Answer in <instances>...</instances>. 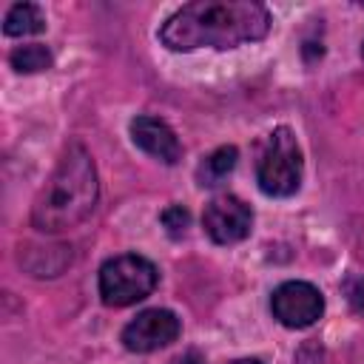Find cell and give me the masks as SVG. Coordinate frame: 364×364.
I'll return each instance as SVG.
<instances>
[{
    "label": "cell",
    "mask_w": 364,
    "mask_h": 364,
    "mask_svg": "<svg viewBox=\"0 0 364 364\" xmlns=\"http://www.w3.org/2000/svg\"><path fill=\"white\" fill-rule=\"evenodd\" d=\"M270 31V11L253 0H196L173 11L159 28V40L171 51L236 48L256 43Z\"/></svg>",
    "instance_id": "1"
},
{
    "label": "cell",
    "mask_w": 364,
    "mask_h": 364,
    "mask_svg": "<svg viewBox=\"0 0 364 364\" xmlns=\"http://www.w3.org/2000/svg\"><path fill=\"white\" fill-rule=\"evenodd\" d=\"M100 182L91 154L82 145H68L57 168L40 188L31 205V225L43 233H60L91 216Z\"/></svg>",
    "instance_id": "2"
},
{
    "label": "cell",
    "mask_w": 364,
    "mask_h": 364,
    "mask_svg": "<svg viewBox=\"0 0 364 364\" xmlns=\"http://www.w3.org/2000/svg\"><path fill=\"white\" fill-rule=\"evenodd\" d=\"M256 179L267 196H293L301 185V151L290 128H276L256 165Z\"/></svg>",
    "instance_id": "3"
},
{
    "label": "cell",
    "mask_w": 364,
    "mask_h": 364,
    "mask_svg": "<svg viewBox=\"0 0 364 364\" xmlns=\"http://www.w3.org/2000/svg\"><path fill=\"white\" fill-rule=\"evenodd\" d=\"M156 279L159 273L148 259L122 253L100 267V296L108 307H128L142 301L156 287Z\"/></svg>",
    "instance_id": "4"
},
{
    "label": "cell",
    "mask_w": 364,
    "mask_h": 364,
    "mask_svg": "<svg viewBox=\"0 0 364 364\" xmlns=\"http://www.w3.org/2000/svg\"><path fill=\"white\" fill-rule=\"evenodd\" d=\"M270 310L284 327L301 330V327H310V324H316L321 318L324 296L310 282H284V284H279L273 290Z\"/></svg>",
    "instance_id": "5"
},
{
    "label": "cell",
    "mask_w": 364,
    "mask_h": 364,
    "mask_svg": "<svg viewBox=\"0 0 364 364\" xmlns=\"http://www.w3.org/2000/svg\"><path fill=\"white\" fill-rule=\"evenodd\" d=\"M179 330H182V324L171 310L151 307V310H142L134 321L125 324L122 344L131 353H154V350L168 347L171 341H176Z\"/></svg>",
    "instance_id": "6"
},
{
    "label": "cell",
    "mask_w": 364,
    "mask_h": 364,
    "mask_svg": "<svg viewBox=\"0 0 364 364\" xmlns=\"http://www.w3.org/2000/svg\"><path fill=\"white\" fill-rule=\"evenodd\" d=\"M202 225H205L208 236L216 245H233V242H242L250 233L253 213L239 196L222 193V196L208 202V208L202 213Z\"/></svg>",
    "instance_id": "7"
},
{
    "label": "cell",
    "mask_w": 364,
    "mask_h": 364,
    "mask_svg": "<svg viewBox=\"0 0 364 364\" xmlns=\"http://www.w3.org/2000/svg\"><path fill=\"white\" fill-rule=\"evenodd\" d=\"M131 139H134V145H139L145 154L156 156L165 165H173L182 156V145H179L176 134L168 128V122H162L156 117H148V114L136 117L131 122Z\"/></svg>",
    "instance_id": "8"
},
{
    "label": "cell",
    "mask_w": 364,
    "mask_h": 364,
    "mask_svg": "<svg viewBox=\"0 0 364 364\" xmlns=\"http://www.w3.org/2000/svg\"><path fill=\"white\" fill-rule=\"evenodd\" d=\"M236 159H239V154H236V148L233 145H222V148H216L210 156H205V162L196 168V182L202 185V188H213V185H219L233 168H236Z\"/></svg>",
    "instance_id": "9"
},
{
    "label": "cell",
    "mask_w": 364,
    "mask_h": 364,
    "mask_svg": "<svg viewBox=\"0 0 364 364\" xmlns=\"http://www.w3.org/2000/svg\"><path fill=\"white\" fill-rule=\"evenodd\" d=\"M46 28V20H43V11L34 6V3H14L9 11H6V20H3V31L9 37H26V34H37Z\"/></svg>",
    "instance_id": "10"
},
{
    "label": "cell",
    "mask_w": 364,
    "mask_h": 364,
    "mask_svg": "<svg viewBox=\"0 0 364 364\" xmlns=\"http://www.w3.org/2000/svg\"><path fill=\"white\" fill-rule=\"evenodd\" d=\"M9 60H11V68L20 71V74H37V71L51 68V51L46 46H40V43L14 48Z\"/></svg>",
    "instance_id": "11"
},
{
    "label": "cell",
    "mask_w": 364,
    "mask_h": 364,
    "mask_svg": "<svg viewBox=\"0 0 364 364\" xmlns=\"http://www.w3.org/2000/svg\"><path fill=\"white\" fill-rule=\"evenodd\" d=\"M162 225H165V230H168L171 239H182L185 230H188V225H191V213L182 205H168L162 210Z\"/></svg>",
    "instance_id": "12"
},
{
    "label": "cell",
    "mask_w": 364,
    "mask_h": 364,
    "mask_svg": "<svg viewBox=\"0 0 364 364\" xmlns=\"http://www.w3.org/2000/svg\"><path fill=\"white\" fill-rule=\"evenodd\" d=\"M347 299H350L353 310L364 313V279H358V282H353V284L347 287Z\"/></svg>",
    "instance_id": "13"
},
{
    "label": "cell",
    "mask_w": 364,
    "mask_h": 364,
    "mask_svg": "<svg viewBox=\"0 0 364 364\" xmlns=\"http://www.w3.org/2000/svg\"><path fill=\"white\" fill-rule=\"evenodd\" d=\"M171 364H205V358H202V353H199V350H188V353L176 355Z\"/></svg>",
    "instance_id": "14"
},
{
    "label": "cell",
    "mask_w": 364,
    "mask_h": 364,
    "mask_svg": "<svg viewBox=\"0 0 364 364\" xmlns=\"http://www.w3.org/2000/svg\"><path fill=\"white\" fill-rule=\"evenodd\" d=\"M230 364H262V361H256V358H236V361H230Z\"/></svg>",
    "instance_id": "15"
},
{
    "label": "cell",
    "mask_w": 364,
    "mask_h": 364,
    "mask_svg": "<svg viewBox=\"0 0 364 364\" xmlns=\"http://www.w3.org/2000/svg\"><path fill=\"white\" fill-rule=\"evenodd\" d=\"M361 57H364V46H361Z\"/></svg>",
    "instance_id": "16"
}]
</instances>
